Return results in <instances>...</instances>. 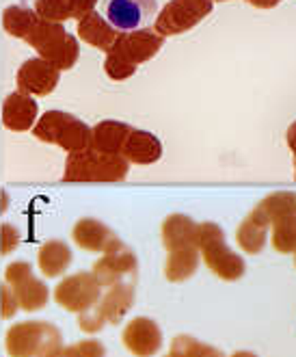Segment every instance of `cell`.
<instances>
[{
	"label": "cell",
	"instance_id": "6da1fadb",
	"mask_svg": "<svg viewBox=\"0 0 296 357\" xmlns=\"http://www.w3.org/2000/svg\"><path fill=\"white\" fill-rule=\"evenodd\" d=\"M164 39L154 29H137L130 33H119L113 48L104 59V72L111 80H128L137 68L152 61L164 46Z\"/></svg>",
	"mask_w": 296,
	"mask_h": 357
},
{
	"label": "cell",
	"instance_id": "7a4b0ae2",
	"mask_svg": "<svg viewBox=\"0 0 296 357\" xmlns=\"http://www.w3.org/2000/svg\"><path fill=\"white\" fill-rule=\"evenodd\" d=\"M24 41L37 52V56L50 61L61 72L72 70L78 63V37L70 35L61 22H48V20L39 17L33 31L24 37Z\"/></svg>",
	"mask_w": 296,
	"mask_h": 357
},
{
	"label": "cell",
	"instance_id": "3957f363",
	"mask_svg": "<svg viewBox=\"0 0 296 357\" xmlns=\"http://www.w3.org/2000/svg\"><path fill=\"white\" fill-rule=\"evenodd\" d=\"M33 135L41 143L59 145L68 154L91 148V128L80 117L65 111H46L33 126Z\"/></svg>",
	"mask_w": 296,
	"mask_h": 357
},
{
	"label": "cell",
	"instance_id": "277c9868",
	"mask_svg": "<svg viewBox=\"0 0 296 357\" xmlns=\"http://www.w3.org/2000/svg\"><path fill=\"white\" fill-rule=\"evenodd\" d=\"M197 245H199V254L205 262V266L215 273L217 278L223 282H238L247 264L242 256H238L234 249H231L225 241L223 227L212 223V221H203L197 225Z\"/></svg>",
	"mask_w": 296,
	"mask_h": 357
},
{
	"label": "cell",
	"instance_id": "5b68a950",
	"mask_svg": "<svg viewBox=\"0 0 296 357\" xmlns=\"http://www.w3.org/2000/svg\"><path fill=\"white\" fill-rule=\"evenodd\" d=\"M130 174V162L117 154H104L93 148L68 154L65 172L63 180L65 182H121Z\"/></svg>",
	"mask_w": 296,
	"mask_h": 357
},
{
	"label": "cell",
	"instance_id": "8992f818",
	"mask_svg": "<svg viewBox=\"0 0 296 357\" xmlns=\"http://www.w3.org/2000/svg\"><path fill=\"white\" fill-rule=\"evenodd\" d=\"M59 347H63V333L48 321L13 323L5 333L9 357H41Z\"/></svg>",
	"mask_w": 296,
	"mask_h": 357
},
{
	"label": "cell",
	"instance_id": "52a82bcc",
	"mask_svg": "<svg viewBox=\"0 0 296 357\" xmlns=\"http://www.w3.org/2000/svg\"><path fill=\"white\" fill-rule=\"evenodd\" d=\"M270 221V243L277 254L296 251V195L277 191L258 204Z\"/></svg>",
	"mask_w": 296,
	"mask_h": 357
},
{
	"label": "cell",
	"instance_id": "ba28073f",
	"mask_svg": "<svg viewBox=\"0 0 296 357\" xmlns=\"http://www.w3.org/2000/svg\"><path fill=\"white\" fill-rule=\"evenodd\" d=\"M215 0H169L156 13L154 31L162 37H176L201 24L212 13Z\"/></svg>",
	"mask_w": 296,
	"mask_h": 357
},
{
	"label": "cell",
	"instance_id": "9c48e42d",
	"mask_svg": "<svg viewBox=\"0 0 296 357\" xmlns=\"http://www.w3.org/2000/svg\"><path fill=\"white\" fill-rule=\"evenodd\" d=\"M100 297H102V286L91 271H78L74 275L63 278L52 292L54 303L72 314L93 310Z\"/></svg>",
	"mask_w": 296,
	"mask_h": 357
},
{
	"label": "cell",
	"instance_id": "30bf717a",
	"mask_svg": "<svg viewBox=\"0 0 296 357\" xmlns=\"http://www.w3.org/2000/svg\"><path fill=\"white\" fill-rule=\"evenodd\" d=\"M5 284L11 286L17 299L20 310L39 312L50 301V288L44 280H39L33 273V264L26 260H15L5 268Z\"/></svg>",
	"mask_w": 296,
	"mask_h": 357
},
{
	"label": "cell",
	"instance_id": "8fae6325",
	"mask_svg": "<svg viewBox=\"0 0 296 357\" xmlns=\"http://www.w3.org/2000/svg\"><path fill=\"white\" fill-rule=\"evenodd\" d=\"M59 80H61V70L41 56L26 59L15 74L17 91L29 93L33 98L50 96L59 87Z\"/></svg>",
	"mask_w": 296,
	"mask_h": 357
},
{
	"label": "cell",
	"instance_id": "7c38bea8",
	"mask_svg": "<svg viewBox=\"0 0 296 357\" xmlns=\"http://www.w3.org/2000/svg\"><path fill=\"white\" fill-rule=\"evenodd\" d=\"M102 15L119 33L141 29L156 15V0H102Z\"/></svg>",
	"mask_w": 296,
	"mask_h": 357
},
{
	"label": "cell",
	"instance_id": "4fadbf2b",
	"mask_svg": "<svg viewBox=\"0 0 296 357\" xmlns=\"http://www.w3.org/2000/svg\"><path fill=\"white\" fill-rule=\"evenodd\" d=\"M139 271V260L134 256V251L128 249L125 245L107 251L91 268V273L95 275V280L100 282L102 288H111L115 284H121L125 278L134 280Z\"/></svg>",
	"mask_w": 296,
	"mask_h": 357
},
{
	"label": "cell",
	"instance_id": "5bb4252c",
	"mask_svg": "<svg viewBox=\"0 0 296 357\" xmlns=\"http://www.w3.org/2000/svg\"><path fill=\"white\" fill-rule=\"evenodd\" d=\"M121 342L134 357H154L162 349V329L150 317H137L123 327Z\"/></svg>",
	"mask_w": 296,
	"mask_h": 357
},
{
	"label": "cell",
	"instance_id": "9a60e30c",
	"mask_svg": "<svg viewBox=\"0 0 296 357\" xmlns=\"http://www.w3.org/2000/svg\"><path fill=\"white\" fill-rule=\"evenodd\" d=\"M72 241L82 251H89V254H107V251H113L123 245L107 223L93 217H82L74 223Z\"/></svg>",
	"mask_w": 296,
	"mask_h": 357
},
{
	"label": "cell",
	"instance_id": "2e32d148",
	"mask_svg": "<svg viewBox=\"0 0 296 357\" xmlns=\"http://www.w3.org/2000/svg\"><path fill=\"white\" fill-rule=\"evenodd\" d=\"M39 119L37 98L13 91L3 102V126L11 132H29Z\"/></svg>",
	"mask_w": 296,
	"mask_h": 357
},
{
	"label": "cell",
	"instance_id": "e0dca14e",
	"mask_svg": "<svg viewBox=\"0 0 296 357\" xmlns=\"http://www.w3.org/2000/svg\"><path fill=\"white\" fill-rule=\"evenodd\" d=\"M134 303V280L111 286L93 307L107 325H119Z\"/></svg>",
	"mask_w": 296,
	"mask_h": 357
},
{
	"label": "cell",
	"instance_id": "ac0fdd59",
	"mask_svg": "<svg viewBox=\"0 0 296 357\" xmlns=\"http://www.w3.org/2000/svg\"><path fill=\"white\" fill-rule=\"evenodd\" d=\"M268 232H270V221L264 215V210L260 206H256L238 225L236 243L244 254L256 256V254H262V249L266 247Z\"/></svg>",
	"mask_w": 296,
	"mask_h": 357
},
{
	"label": "cell",
	"instance_id": "d6986e66",
	"mask_svg": "<svg viewBox=\"0 0 296 357\" xmlns=\"http://www.w3.org/2000/svg\"><path fill=\"white\" fill-rule=\"evenodd\" d=\"M121 156L130 165H154L162 158V143L160 139L150 130H139L132 128L123 143Z\"/></svg>",
	"mask_w": 296,
	"mask_h": 357
},
{
	"label": "cell",
	"instance_id": "ffe728a7",
	"mask_svg": "<svg viewBox=\"0 0 296 357\" xmlns=\"http://www.w3.org/2000/svg\"><path fill=\"white\" fill-rule=\"evenodd\" d=\"M197 225L199 223H195L188 215H182V213L169 215L162 221V227H160V236H162L164 249L171 254V251L199 247L197 245Z\"/></svg>",
	"mask_w": 296,
	"mask_h": 357
},
{
	"label": "cell",
	"instance_id": "44dd1931",
	"mask_svg": "<svg viewBox=\"0 0 296 357\" xmlns=\"http://www.w3.org/2000/svg\"><path fill=\"white\" fill-rule=\"evenodd\" d=\"M78 39L84 41V44H89L102 52H109L113 48V44L119 37V31L113 29L107 17H104L100 11H91L84 17L78 20Z\"/></svg>",
	"mask_w": 296,
	"mask_h": 357
},
{
	"label": "cell",
	"instance_id": "7402d4cb",
	"mask_svg": "<svg viewBox=\"0 0 296 357\" xmlns=\"http://www.w3.org/2000/svg\"><path fill=\"white\" fill-rule=\"evenodd\" d=\"M74 262V254L65 241H46L37 251V268L44 278H61Z\"/></svg>",
	"mask_w": 296,
	"mask_h": 357
},
{
	"label": "cell",
	"instance_id": "603a6c76",
	"mask_svg": "<svg viewBox=\"0 0 296 357\" xmlns=\"http://www.w3.org/2000/svg\"><path fill=\"white\" fill-rule=\"evenodd\" d=\"M132 132V126L119 119H104L91 128V148L104 154L121 156L123 143Z\"/></svg>",
	"mask_w": 296,
	"mask_h": 357
},
{
	"label": "cell",
	"instance_id": "cb8c5ba5",
	"mask_svg": "<svg viewBox=\"0 0 296 357\" xmlns=\"http://www.w3.org/2000/svg\"><path fill=\"white\" fill-rule=\"evenodd\" d=\"M199 262H201L199 247H188V249H180V251L166 254V262H164L166 282L182 284V282L190 280L197 273Z\"/></svg>",
	"mask_w": 296,
	"mask_h": 357
},
{
	"label": "cell",
	"instance_id": "d4e9b609",
	"mask_svg": "<svg viewBox=\"0 0 296 357\" xmlns=\"http://www.w3.org/2000/svg\"><path fill=\"white\" fill-rule=\"evenodd\" d=\"M39 15L35 13V9L24 7V5H11L3 11V29L17 39H24L33 26L37 24Z\"/></svg>",
	"mask_w": 296,
	"mask_h": 357
},
{
	"label": "cell",
	"instance_id": "484cf974",
	"mask_svg": "<svg viewBox=\"0 0 296 357\" xmlns=\"http://www.w3.org/2000/svg\"><path fill=\"white\" fill-rule=\"evenodd\" d=\"M171 355H178V357H225L217 347H210L193 335H176L173 342H171Z\"/></svg>",
	"mask_w": 296,
	"mask_h": 357
},
{
	"label": "cell",
	"instance_id": "4316f807",
	"mask_svg": "<svg viewBox=\"0 0 296 357\" xmlns=\"http://www.w3.org/2000/svg\"><path fill=\"white\" fill-rule=\"evenodd\" d=\"M35 13L48 22H65L72 20L70 0H35Z\"/></svg>",
	"mask_w": 296,
	"mask_h": 357
},
{
	"label": "cell",
	"instance_id": "83f0119b",
	"mask_svg": "<svg viewBox=\"0 0 296 357\" xmlns=\"http://www.w3.org/2000/svg\"><path fill=\"white\" fill-rule=\"evenodd\" d=\"M22 243V234L13 223L0 225V256H9Z\"/></svg>",
	"mask_w": 296,
	"mask_h": 357
},
{
	"label": "cell",
	"instance_id": "f1b7e54d",
	"mask_svg": "<svg viewBox=\"0 0 296 357\" xmlns=\"http://www.w3.org/2000/svg\"><path fill=\"white\" fill-rule=\"evenodd\" d=\"M20 305H17V299L13 295V290L9 284H0V317L5 321H11L15 314H17Z\"/></svg>",
	"mask_w": 296,
	"mask_h": 357
},
{
	"label": "cell",
	"instance_id": "f546056e",
	"mask_svg": "<svg viewBox=\"0 0 296 357\" xmlns=\"http://www.w3.org/2000/svg\"><path fill=\"white\" fill-rule=\"evenodd\" d=\"M104 323L100 317H98V312L95 310H89V312H82V314H78V327H80V331H84V333H98V331H102L104 329Z\"/></svg>",
	"mask_w": 296,
	"mask_h": 357
},
{
	"label": "cell",
	"instance_id": "4dcf8cb0",
	"mask_svg": "<svg viewBox=\"0 0 296 357\" xmlns=\"http://www.w3.org/2000/svg\"><path fill=\"white\" fill-rule=\"evenodd\" d=\"M76 349H78L80 357H107V349H104V344L95 338L76 342Z\"/></svg>",
	"mask_w": 296,
	"mask_h": 357
},
{
	"label": "cell",
	"instance_id": "1f68e13d",
	"mask_svg": "<svg viewBox=\"0 0 296 357\" xmlns=\"http://www.w3.org/2000/svg\"><path fill=\"white\" fill-rule=\"evenodd\" d=\"M100 0H70V5H72V20H80L84 17L87 13L95 11Z\"/></svg>",
	"mask_w": 296,
	"mask_h": 357
},
{
	"label": "cell",
	"instance_id": "d6a6232c",
	"mask_svg": "<svg viewBox=\"0 0 296 357\" xmlns=\"http://www.w3.org/2000/svg\"><path fill=\"white\" fill-rule=\"evenodd\" d=\"M41 357H80V355H78L76 344H72V347H59V349H54V351H50L46 355H41Z\"/></svg>",
	"mask_w": 296,
	"mask_h": 357
},
{
	"label": "cell",
	"instance_id": "836d02e7",
	"mask_svg": "<svg viewBox=\"0 0 296 357\" xmlns=\"http://www.w3.org/2000/svg\"><path fill=\"white\" fill-rule=\"evenodd\" d=\"M286 141H288V148L294 156V180H296V121L288 128V135H286Z\"/></svg>",
	"mask_w": 296,
	"mask_h": 357
},
{
	"label": "cell",
	"instance_id": "e575fe53",
	"mask_svg": "<svg viewBox=\"0 0 296 357\" xmlns=\"http://www.w3.org/2000/svg\"><path fill=\"white\" fill-rule=\"evenodd\" d=\"M247 3L256 9H274L277 5H281L283 0H247Z\"/></svg>",
	"mask_w": 296,
	"mask_h": 357
},
{
	"label": "cell",
	"instance_id": "d590c367",
	"mask_svg": "<svg viewBox=\"0 0 296 357\" xmlns=\"http://www.w3.org/2000/svg\"><path fill=\"white\" fill-rule=\"evenodd\" d=\"M229 357H258V355L251 353V351H236L234 355H229Z\"/></svg>",
	"mask_w": 296,
	"mask_h": 357
},
{
	"label": "cell",
	"instance_id": "8d00e7d4",
	"mask_svg": "<svg viewBox=\"0 0 296 357\" xmlns=\"http://www.w3.org/2000/svg\"><path fill=\"white\" fill-rule=\"evenodd\" d=\"M215 3H227V0H215Z\"/></svg>",
	"mask_w": 296,
	"mask_h": 357
},
{
	"label": "cell",
	"instance_id": "74e56055",
	"mask_svg": "<svg viewBox=\"0 0 296 357\" xmlns=\"http://www.w3.org/2000/svg\"><path fill=\"white\" fill-rule=\"evenodd\" d=\"M166 357H178V355H171V353H169V355H166Z\"/></svg>",
	"mask_w": 296,
	"mask_h": 357
},
{
	"label": "cell",
	"instance_id": "f35d334b",
	"mask_svg": "<svg viewBox=\"0 0 296 357\" xmlns=\"http://www.w3.org/2000/svg\"><path fill=\"white\" fill-rule=\"evenodd\" d=\"M294 264H296V251H294Z\"/></svg>",
	"mask_w": 296,
	"mask_h": 357
}]
</instances>
